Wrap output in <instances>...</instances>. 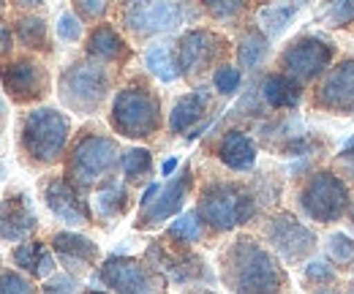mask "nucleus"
Returning <instances> with one entry per match:
<instances>
[{
  "mask_svg": "<svg viewBox=\"0 0 354 294\" xmlns=\"http://www.w3.org/2000/svg\"><path fill=\"white\" fill-rule=\"evenodd\" d=\"M278 194H281L278 180H265V188H259V183L245 185L234 180H210L199 191L196 212L207 229L223 235L254 221L265 202L272 199L278 202Z\"/></svg>",
  "mask_w": 354,
  "mask_h": 294,
  "instance_id": "1",
  "label": "nucleus"
},
{
  "mask_svg": "<svg viewBox=\"0 0 354 294\" xmlns=\"http://www.w3.org/2000/svg\"><path fill=\"white\" fill-rule=\"evenodd\" d=\"M221 278L234 294H278L286 286V270L251 235H240L223 248Z\"/></svg>",
  "mask_w": 354,
  "mask_h": 294,
  "instance_id": "2",
  "label": "nucleus"
},
{
  "mask_svg": "<svg viewBox=\"0 0 354 294\" xmlns=\"http://www.w3.org/2000/svg\"><path fill=\"white\" fill-rule=\"evenodd\" d=\"M120 145L118 139L106 136L98 128H85L66 158V180L77 188V191H90L98 183L104 185L106 180H112V172L120 164Z\"/></svg>",
  "mask_w": 354,
  "mask_h": 294,
  "instance_id": "3",
  "label": "nucleus"
},
{
  "mask_svg": "<svg viewBox=\"0 0 354 294\" xmlns=\"http://www.w3.org/2000/svg\"><path fill=\"white\" fill-rule=\"evenodd\" d=\"M68 136L71 120L55 107H39L30 109L19 123V150L28 164L52 167L66 156Z\"/></svg>",
  "mask_w": 354,
  "mask_h": 294,
  "instance_id": "4",
  "label": "nucleus"
},
{
  "mask_svg": "<svg viewBox=\"0 0 354 294\" xmlns=\"http://www.w3.org/2000/svg\"><path fill=\"white\" fill-rule=\"evenodd\" d=\"M109 123L126 139H150L164 126L161 98L147 84H129L118 90L112 101Z\"/></svg>",
  "mask_w": 354,
  "mask_h": 294,
  "instance_id": "5",
  "label": "nucleus"
},
{
  "mask_svg": "<svg viewBox=\"0 0 354 294\" xmlns=\"http://www.w3.org/2000/svg\"><path fill=\"white\" fill-rule=\"evenodd\" d=\"M57 95L71 112L95 115L109 95V74L95 60H74L57 80Z\"/></svg>",
  "mask_w": 354,
  "mask_h": 294,
  "instance_id": "6",
  "label": "nucleus"
},
{
  "mask_svg": "<svg viewBox=\"0 0 354 294\" xmlns=\"http://www.w3.org/2000/svg\"><path fill=\"white\" fill-rule=\"evenodd\" d=\"M297 202H300V210L308 215L310 221H319V223H335L341 221L344 212H349V188L346 183L330 172V169H319V172H310L297 194Z\"/></svg>",
  "mask_w": 354,
  "mask_h": 294,
  "instance_id": "7",
  "label": "nucleus"
},
{
  "mask_svg": "<svg viewBox=\"0 0 354 294\" xmlns=\"http://www.w3.org/2000/svg\"><path fill=\"white\" fill-rule=\"evenodd\" d=\"M333 57H335L333 39H327L322 33H303L283 46V52L278 55V68H281V74L303 84L327 74Z\"/></svg>",
  "mask_w": 354,
  "mask_h": 294,
  "instance_id": "8",
  "label": "nucleus"
},
{
  "mask_svg": "<svg viewBox=\"0 0 354 294\" xmlns=\"http://www.w3.org/2000/svg\"><path fill=\"white\" fill-rule=\"evenodd\" d=\"M95 278L112 294H167V278L133 256H109Z\"/></svg>",
  "mask_w": 354,
  "mask_h": 294,
  "instance_id": "9",
  "label": "nucleus"
},
{
  "mask_svg": "<svg viewBox=\"0 0 354 294\" xmlns=\"http://www.w3.org/2000/svg\"><path fill=\"white\" fill-rule=\"evenodd\" d=\"M177 66L180 77L185 80H199L210 68L223 66L221 60L229 52V42L221 33L207 30V28H194L177 39Z\"/></svg>",
  "mask_w": 354,
  "mask_h": 294,
  "instance_id": "10",
  "label": "nucleus"
},
{
  "mask_svg": "<svg viewBox=\"0 0 354 294\" xmlns=\"http://www.w3.org/2000/svg\"><path fill=\"white\" fill-rule=\"evenodd\" d=\"M265 237L270 248L286 261H303L316 251V235L297 215L281 210L272 212L265 223Z\"/></svg>",
  "mask_w": 354,
  "mask_h": 294,
  "instance_id": "11",
  "label": "nucleus"
},
{
  "mask_svg": "<svg viewBox=\"0 0 354 294\" xmlns=\"http://www.w3.org/2000/svg\"><path fill=\"white\" fill-rule=\"evenodd\" d=\"M194 8L183 3H129L123 6V25L133 36H156V33H169L177 25H183Z\"/></svg>",
  "mask_w": 354,
  "mask_h": 294,
  "instance_id": "12",
  "label": "nucleus"
},
{
  "mask_svg": "<svg viewBox=\"0 0 354 294\" xmlns=\"http://www.w3.org/2000/svg\"><path fill=\"white\" fill-rule=\"evenodd\" d=\"M313 107L330 115H354V55L341 57L313 90Z\"/></svg>",
  "mask_w": 354,
  "mask_h": 294,
  "instance_id": "13",
  "label": "nucleus"
},
{
  "mask_svg": "<svg viewBox=\"0 0 354 294\" xmlns=\"http://www.w3.org/2000/svg\"><path fill=\"white\" fill-rule=\"evenodd\" d=\"M0 82L14 104H36L49 90V74L33 57H14L3 66Z\"/></svg>",
  "mask_w": 354,
  "mask_h": 294,
  "instance_id": "14",
  "label": "nucleus"
},
{
  "mask_svg": "<svg viewBox=\"0 0 354 294\" xmlns=\"http://www.w3.org/2000/svg\"><path fill=\"white\" fill-rule=\"evenodd\" d=\"M145 261L150 267H156L167 281L172 284H210L213 281V273L205 267V261L196 256V253H188L185 248L180 251H169L161 240L153 243L147 253H145Z\"/></svg>",
  "mask_w": 354,
  "mask_h": 294,
  "instance_id": "15",
  "label": "nucleus"
},
{
  "mask_svg": "<svg viewBox=\"0 0 354 294\" xmlns=\"http://www.w3.org/2000/svg\"><path fill=\"white\" fill-rule=\"evenodd\" d=\"M41 194H44L46 208L52 215H57L63 223L68 226H88L93 223V212H90L88 199L82 196V191H77L66 174H52L41 183Z\"/></svg>",
  "mask_w": 354,
  "mask_h": 294,
  "instance_id": "16",
  "label": "nucleus"
},
{
  "mask_svg": "<svg viewBox=\"0 0 354 294\" xmlns=\"http://www.w3.org/2000/svg\"><path fill=\"white\" fill-rule=\"evenodd\" d=\"M191 185H194V172L185 164L177 177H172L167 185H161L158 196H156L145 210H139V218H136L133 226H136V229H156V226H161L167 218L177 215V212L183 210L185 199H188Z\"/></svg>",
  "mask_w": 354,
  "mask_h": 294,
  "instance_id": "17",
  "label": "nucleus"
},
{
  "mask_svg": "<svg viewBox=\"0 0 354 294\" xmlns=\"http://www.w3.org/2000/svg\"><path fill=\"white\" fill-rule=\"evenodd\" d=\"M39 229V215L30 205V196L19 188H8L0 199V240L19 243Z\"/></svg>",
  "mask_w": 354,
  "mask_h": 294,
  "instance_id": "18",
  "label": "nucleus"
},
{
  "mask_svg": "<svg viewBox=\"0 0 354 294\" xmlns=\"http://www.w3.org/2000/svg\"><path fill=\"white\" fill-rule=\"evenodd\" d=\"M52 251L57 256V261L68 270V273H85L98 261V246L77 232H55L52 235Z\"/></svg>",
  "mask_w": 354,
  "mask_h": 294,
  "instance_id": "19",
  "label": "nucleus"
},
{
  "mask_svg": "<svg viewBox=\"0 0 354 294\" xmlns=\"http://www.w3.org/2000/svg\"><path fill=\"white\" fill-rule=\"evenodd\" d=\"M216 156L223 167H229L232 172H251L257 167V142L245 131L229 128V131H223L221 142L216 147Z\"/></svg>",
  "mask_w": 354,
  "mask_h": 294,
  "instance_id": "20",
  "label": "nucleus"
},
{
  "mask_svg": "<svg viewBox=\"0 0 354 294\" xmlns=\"http://www.w3.org/2000/svg\"><path fill=\"white\" fill-rule=\"evenodd\" d=\"M207 107H210V90L207 87H196V90L180 95L175 101V107H172V112H169V131L172 134L194 131L196 123L205 118Z\"/></svg>",
  "mask_w": 354,
  "mask_h": 294,
  "instance_id": "21",
  "label": "nucleus"
},
{
  "mask_svg": "<svg viewBox=\"0 0 354 294\" xmlns=\"http://www.w3.org/2000/svg\"><path fill=\"white\" fill-rule=\"evenodd\" d=\"M259 93H262L267 109H297L303 101V84L281 71L267 74L259 84Z\"/></svg>",
  "mask_w": 354,
  "mask_h": 294,
  "instance_id": "22",
  "label": "nucleus"
},
{
  "mask_svg": "<svg viewBox=\"0 0 354 294\" xmlns=\"http://www.w3.org/2000/svg\"><path fill=\"white\" fill-rule=\"evenodd\" d=\"M88 55L95 63H115L129 55V44L112 25H95L88 36Z\"/></svg>",
  "mask_w": 354,
  "mask_h": 294,
  "instance_id": "23",
  "label": "nucleus"
},
{
  "mask_svg": "<svg viewBox=\"0 0 354 294\" xmlns=\"http://www.w3.org/2000/svg\"><path fill=\"white\" fill-rule=\"evenodd\" d=\"M14 264L28 273L30 278H52L55 275V259L41 240H28V243H19L14 253H11Z\"/></svg>",
  "mask_w": 354,
  "mask_h": 294,
  "instance_id": "24",
  "label": "nucleus"
},
{
  "mask_svg": "<svg viewBox=\"0 0 354 294\" xmlns=\"http://www.w3.org/2000/svg\"><path fill=\"white\" fill-rule=\"evenodd\" d=\"M267 55H270V39L265 36V30L257 28V25L245 28L240 33V39H237V63H240V68L257 71L267 60Z\"/></svg>",
  "mask_w": 354,
  "mask_h": 294,
  "instance_id": "25",
  "label": "nucleus"
},
{
  "mask_svg": "<svg viewBox=\"0 0 354 294\" xmlns=\"http://www.w3.org/2000/svg\"><path fill=\"white\" fill-rule=\"evenodd\" d=\"M131 205V196H129V188L123 183H118L115 177L106 180L98 191H95V212L104 218V221H112V218H120L129 212Z\"/></svg>",
  "mask_w": 354,
  "mask_h": 294,
  "instance_id": "26",
  "label": "nucleus"
},
{
  "mask_svg": "<svg viewBox=\"0 0 354 294\" xmlns=\"http://www.w3.org/2000/svg\"><path fill=\"white\" fill-rule=\"evenodd\" d=\"M145 66L150 68L153 77H158L161 82H175L180 77V66H177V46L172 42H158L147 46L145 52Z\"/></svg>",
  "mask_w": 354,
  "mask_h": 294,
  "instance_id": "27",
  "label": "nucleus"
},
{
  "mask_svg": "<svg viewBox=\"0 0 354 294\" xmlns=\"http://www.w3.org/2000/svg\"><path fill=\"white\" fill-rule=\"evenodd\" d=\"M297 14H300V3H270L259 8V25L265 28L267 39H275L292 25Z\"/></svg>",
  "mask_w": 354,
  "mask_h": 294,
  "instance_id": "28",
  "label": "nucleus"
},
{
  "mask_svg": "<svg viewBox=\"0 0 354 294\" xmlns=\"http://www.w3.org/2000/svg\"><path fill=\"white\" fill-rule=\"evenodd\" d=\"M202 235H205V223H202V218H199L196 210H188L183 212V215H177L175 221L169 223V229H167V237L175 243L177 248H188V246L199 243Z\"/></svg>",
  "mask_w": 354,
  "mask_h": 294,
  "instance_id": "29",
  "label": "nucleus"
},
{
  "mask_svg": "<svg viewBox=\"0 0 354 294\" xmlns=\"http://www.w3.org/2000/svg\"><path fill=\"white\" fill-rule=\"evenodd\" d=\"M17 36L28 49H49L46 39V19L36 14H22L17 17Z\"/></svg>",
  "mask_w": 354,
  "mask_h": 294,
  "instance_id": "30",
  "label": "nucleus"
},
{
  "mask_svg": "<svg viewBox=\"0 0 354 294\" xmlns=\"http://www.w3.org/2000/svg\"><path fill=\"white\" fill-rule=\"evenodd\" d=\"M120 169H123V177L129 183H142L153 172V153L145 150V147H131V150L123 153Z\"/></svg>",
  "mask_w": 354,
  "mask_h": 294,
  "instance_id": "31",
  "label": "nucleus"
},
{
  "mask_svg": "<svg viewBox=\"0 0 354 294\" xmlns=\"http://www.w3.org/2000/svg\"><path fill=\"white\" fill-rule=\"evenodd\" d=\"M327 259L335 264V267H349L354 264V240L344 232H335L330 235L327 240Z\"/></svg>",
  "mask_w": 354,
  "mask_h": 294,
  "instance_id": "32",
  "label": "nucleus"
},
{
  "mask_svg": "<svg viewBox=\"0 0 354 294\" xmlns=\"http://www.w3.org/2000/svg\"><path fill=\"white\" fill-rule=\"evenodd\" d=\"M240 84H243V71H240L237 66L223 63V66H218V68L213 71V87H216L221 95H234V93L240 90Z\"/></svg>",
  "mask_w": 354,
  "mask_h": 294,
  "instance_id": "33",
  "label": "nucleus"
},
{
  "mask_svg": "<svg viewBox=\"0 0 354 294\" xmlns=\"http://www.w3.org/2000/svg\"><path fill=\"white\" fill-rule=\"evenodd\" d=\"M0 294H39L33 281L14 270H0Z\"/></svg>",
  "mask_w": 354,
  "mask_h": 294,
  "instance_id": "34",
  "label": "nucleus"
},
{
  "mask_svg": "<svg viewBox=\"0 0 354 294\" xmlns=\"http://www.w3.org/2000/svg\"><path fill=\"white\" fill-rule=\"evenodd\" d=\"M205 11L213 19H218V22H232V19H237L245 11V3H237V0H210L205 6Z\"/></svg>",
  "mask_w": 354,
  "mask_h": 294,
  "instance_id": "35",
  "label": "nucleus"
},
{
  "mask_svg": "<svg viewBox=\"0 0 354 294\" xmlns=\"http://www.w3.org/2000/svg\"><path fill=\"white\" fill-rule=\"evenodd\" d=\"M306 281L313 286H324V284H335V270L327 259H313L306 264Z\"/></svg>",
  "mask_w": 354,
  "mask_h": 294,
  "instance_id": "36",
  "label": "nucleus"
},
{
  "mask_svg": "<svg viewBox=\"0 0 354 294\" xmlns=\"http://www.w3.org/2000/svg\"><path fill=\"white\" fill-rule=\"evenodd\" d=\"M57 36L63 42H80L82 39V19L74 11H63L57 17Z\"/></svg>",
  "mask_w": 354,
  "mask_h": 294,
  "instance_id": "37",
  "label": "nucleus"
},
{
  "mask_svg": "<svg viewBox=\"0 0 354 294\" xmlns=\"http://www.w3.org/2000/svg\"><path fill=\"white\" fill-rule=\"evenodd\" d=\"M327 22H330L333 28H349L354 22V0L330 3V8H327Z\"/></svg>",
  "mask_w": 354,
  "mask_h": 294,
  "instance_id": "38",
  "label": "nucleus"
},
{
  "mask_svg": "<svg viewBox=\"0 0 354 294\" xmlns=\"http://www.w3.org/2000/svg\"><path fill=\"white\" fill-rule=\"evenodd\" d=\"M77 292V278L71 273H57L52 278H46L41 294H74Z\"/></svg>",
  "mask_w": 354,
  "mask_h": 294,
  "instance_id": "39",
  "label": "nucleus"
},
{
  "mask_svg": "<svg viewBox=\"0 0 354 294\" xmlns=\"http://www.w3.org/2000/svg\"><path fill=\"white\" fill-rule=\"evenodd\" d=\"M106 11H109V6L101 3V0H82V3H74V14H77L80 19H88V22L101 19Z\"/></svg>",
  "mask_w": 354,
  "mask_h": 294,
  "instance_id": "40",
  "label": "nucleus"
},
{
  "mask_svg": "<svg viewBox=\"0 0 354 294\" xmlns=\"http://www.w3.org/2000/svg\"><path fill=\"white\" fill-rule=\"evenodd\" d=\"M338 172H341L338 177H346L354 183V153H349V150L338 153Z\"/></svg>",
  "mask_w": 354,
  "mask_h": 294,
  "instance_id": "41",
  "label": "nucleus"
},
{
  "mask_svg": "<svg viewBox=\"0 0 354 294\" xmlns=\"http://www.w3.org/2000/svg\"><path fill=\"white\" fill-rule=\"evenodd\" d=\"M11 49H14V33H11V28L0 25V57L11 55Z\"/></svg>",
  "mask_w": 354,
  "mask_h": 294,
  "instance_id": "42",
  "label": "nucleus"
},
{
  "mask_svg": "<svg viewBox=\"0 0 354 294\" xmlns=\"http://www.w3.org/2000/svg\"><path fill=\"white\" fill-rule=\"evenodd\" d=\"M158 191H161V185L158 183H150L147 188H145V194H142V199H139V210H145L156 196H158Z\"/></svg>",
  "mask_w": 354,
  "mask_h": 294,
  "instance_id": "43",
  "label": "nucleus"
},
{
  "mask_svg": "<svg viewBox=\"0 0 354 294\" xmlns=\"http://www.w3.org/2000/svg\"><path fill=\"white\" fill-rule=\"evenodd\" d=\"M175 169H177V158H167V161L161 164V174H164V177H169Z\"/></svg>",
  "mask_w": 354,
  "mask_h": 294,
  "instance_id": "44",
  "label": "nucleus"
},
{
  "mask_svg": "<svg viewBox=\"0 0 354 294\" xmlns=\"http://www.w3.org/2000/svg\"><path fill=\"white\" fill-rule=\"evenodd\" d=\"M341 150H349V153H354V136H352V139H346V142H344V147H341Z\"/></svg>",
  "mask_w": 354,
  "mask_h": 294,
  "instance_id": "45",
  "label": "nucleus"
},
{
  "mask_svg": "<svg viewBox=\"0 0 354 294\" xmlns=\"http://www.w3.org/2000/svg\"><path fill=\"white\" fill-rule=\"evenodd\" d=\"M185 294H216V292H210V289H191V292Z\"/></svg>",
  "mask_w": 354,
  "mask_h": 294,
  "instance_id": "46",
  "label": "nucleus"
},
{
  "mask_svg": "<svg viewBox=\"0 0 354 294\" xmlns=\"http://www.w3.org/2000/svg\"><path fill=\"white\" fill-rule=\"evenodd\" d=\"M6 118V104H3V98H0V120Z\"/></svg>",
  "mask_w": 354,
  "mask_h": 294,
  "instance_id": "47",
  "label": "nucleus"
},
{
  "mask_svg": "<svg viewBox=\"0 0 354 294\" xmlns=\"http://www.w3.org/2000/svg\"><path fill=\"white\" fill-rule=\"evenodd\" d=\"M349 218H352V223H354V199L349 202Z\"/></svg>",
  "mask_w": 354,
  "mask_h": 294,
  "instance_id": "48",
  "label": "nucleus"
},
{
  "mask_svg": "<svg viewBox=\"0 0 354 294\" xmlns=\"http://www.w3.org/2000/svg\"><path fill=\"white\" fill-rule=\"evenodd\" d=\"M80 294H104V292H95V289H88V292H80Z\"/></svg>",
  "mask_w": 354,
  "mask_h": 294,
  "instance_id": "49",
  "label": "nucleus"
},
{
  "mask_svg": "<svg viewBox=\"0 0 354 294\" xmlns=\"http://www.w3.org/2000/svg\"><path fill=\"white\" fill-rule=\"evenodd\" d=\"M346 294H354V286H352V289H349V292H346Z\"/></svg>",
  "mask_w": 354,
  "mask_h": 294,
  "instance_id": "50",
  "label": "nucleus"
}]
</instances>
